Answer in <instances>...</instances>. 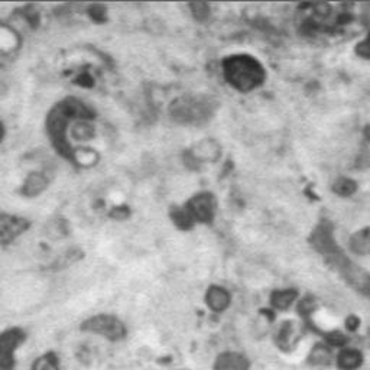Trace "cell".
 Returning <instances> with one entry per match:
<instances>
[{"mask_svg":"<svg viewBox=\"0 0 370 370\" xmlns=\"http://www.w3.org/2000/svg\"><path fill=\"white\" fill-rule=\"evenodd\" d=\"M366 41H367V42H369V43H370V33H369V38H367V39H366Z\"/></svg>","mask_w":370,"mask_h":370,"instance_id":"obj_23","label":"cell"},{"mask_svg":"<svg viewBox=\"0 0 370 370\" xmlns=\"http://www.w3.org/2000/svg\"><path fill=\"white\" fill-rule=\"evenodd\" d=\"M2 137H4V126L0 123V141H2Z\"/></svg>","mask_w":370,"mask_h":370,"instance_id":"obj_21","label":"cell"},{"mask_svg":"<svg viewBox=\"0 0 370 370\" xmlns=\"http://www.w3.org/2000/svg\"><path fill=\"white\" fill-rule=\"evenodd\" d=\"M366 137H367L369 141H370V126H367V127H366Z\"/></svg>","mask_w":370,"mask_h":370,"instance_id":"obj_22","label":"cell"},{"mask_svg":"<svg viewBox=\"0 0 370 370\" xmlns=\"http://www.w3.org/2000/svg\"><path fill=\"white\" fill-rule=\"evenodd\" d=\"M46 185V181L42 175L39 174H32L29 178H28V182L25 185V191L28 196H36L38 193H41Z\"/></svg>","mask_w":370,"mask_h":370,"instance_id":"obj_17","label":"cell"},{"mask_svg":"<svg viewBox=\"0 0 370 370\" xmlns=\"http://www.w3.org/2000/svg\"><path fill=\"white\" fill-rule=\"evenodd\" d=\"M360 363H361V354L353 349L343 350L337 357V364L343 370H354L360 366Z\"/></svg>","mask_w":370,"mask_h":370,"instance_id":"obj_12","label":"cell"},{"mask_svg":"<svg viewBox=\"0 0 370 370\" xmlns=\"http://www.w3.org/2000/svg\"><path fill=\"white\" fill-rule=\"evenodd\" d=\"M81 330L91 334L103 336L110 342H120L126 336L125 324L119 318L107 314L95 315L85 319L81 324Z\"/></svg>","mask_w":370,"mask_h":370,"instance_id":"obj_3","label":"cell"},{"mask_svg":"<svg viewBox=\"0 0 370 370\" xmlns=\"http://www.w3.org/2000/svg\"><path fill=\"white\" fill-rule=\"evenodd\" d=\"M26 336L21 329H9L0 333V370H15V353Z\"/></svg>","mask_w":370,"mask_h":370,"instance_id":"obj_4","label":"cell"},{"mask_svg":"<svg viewBox=\"0 0 370 370\" xmlns=\"http://www.w3.org/2000/svg\"><path fill=\"white\" fill-rule=\"evenodd\" d=\"M311 360L315 364H329L332 361V353L329 352V349L322 347V346H317L312 353H311Z\"/></svg>","mask_w":370,"mask_h":370,"instance_id":"obj_18","label":"cell"},{"mask_svg":"<svg viewBox=\"0 0 370 370\" xmlns=\"http://www.w3.org/2000/svg\"><path fill=\"white\" fill-rule=\"evenodd\" d=\"M356 53L360 56V57H364V58H370V43L367 41H363L357 45V50Z\"/></svg>","mask_w":370,"mask_h":370,"instance_id":"obj_20","label":"cell"},{"mask_svg":"<svg viewBox=\"0 0 370 370\" xmlns=\"http://www.w3.org/2000/svg\"><path fill=\"white\" fill-rule=\"evenodd\" d=\"M32 370H60V360L56 353H45L33 361Z\"/></svg>","mask_w":370,"mask_h":370,"instance_id":"obj_14","label":"cell"},{"mask_svg":"<svg viewBox=\"0 0 370 370\" xmlns=\"http://www.w3.org/2000/svg\"><path fill=\"white\" fill-rule=\"evenodd\" d=\"M249 369V360L235 352L221 353L216 361H214V370H248Z\"/></svg>","mask_w":370,"mask_h":370,"instance_id":"obj_9","label":"cell"},{"mask_svg":"<svg viewBox=\"0 0 370 370\" xmlns=\"http://www.w3.org/2000/svg\"><path fill=\"white\" fill-rule=\"evenodd\" d=\"M28 227L25 220L9 217V216H0V243H9L14 240L18 235Z\"/></svg>","mask_w":370,"mask_h":370,"instance_id":"obj_8","label":"cell"},{"mask_svg":"<svg viewBox=\"0 0 370 370\" xmlns=\"http://www.w3.org/2000/svg\"><path fill=\"white\" fill-rule=\"evenodd\" d=\"M356 190H357L356 182L349 178H339L333 185V191L342 197H349L354 194Z\"/></svg>","mask_w":370,"mask_h":370,"instance_id":"obj_16","label":"cell"},{"mask_svg":"<svg viewBox=\"0 0 370 370\" xmlns=\"http://www.w3.org/2000/svg\"><path fill=\"white\" fill-rule=\"evenodd\" d=\"M311 243L319 253H322L326 258H330L334 253L340 252V249L333 238V233H332V226L329 223H321L314 230V233L311 236Z\"/></svg>","mask_w":370,"mask_h":370,"instance_id":"obj_7","label":"cell"},{"mask_svg":"<svg viewBox=\"0 0 370 370\" xmlns=\"http://www.w3.org/2000/svg\"><path fill=\"white\" fill-rule=\"evenodd\" d=\"M350 249L357 255L370 253V227H366L352 236Z\"/></svg>","mask_w":370,"mask_h":370,"instance_id":"obj_11","label":"cell"},{"mask_svg":"<svg viewBox=\"0 0 370 370\" xmlns=\"http://www.w3.org/2000/svg\"><path fill=\"white\" fill-rule=\"evenodd\" d=\"M297 298V292L292 290L276 291L272 295V305L278 310H287Z\"/></svg>","mask_w":370,"mask_h":370,"instance_id":"obj_15","label":"cell"},{"mask_svg":"<svg viewBox=\"0 0 370 370\" xmlns=\"http://www.w3.org/2000/svg\"><path fill=\"white\" fill-rule=\"evenodd\" d=\"M226 80L240 91H250L259 87L266 77L262 64L250 56H233L223 63Z\"/></svg>","mask_w":370,"mask_h":370,"instance_id":"obj_1","label":"cell"},{"mask_svg":"<svg viewBox=\"0 0 370 370\" xmlns=\"http://www.w3.org/2000/svg\"><path fill=\"white\" fill-rule=\"evenodd\" d=\"M206 301H207V305L216 311V312H221L224 311L228 305H230V295L228 292L221 288V287H211L208 291H207V295H206Z\"/></svg>","mask_w":370,"mask_h":370,"instance_id":"obj_10","label":"cell"},{"mask_svg":"<svg viewBox=\"0 0 370 370\" xmlns=\"http://www.w3.org/2000/svg\"><path fill=\"white\" fill-rule=\"evenodd\" d=\"M90 117H91V115H90L88 109L83 103H80L78 100H74V99H68V100L63 102L53 110L50 120H48V127H50L53 141H54L57 149L61 151V154L68 155V152H70V147L65 139V129H67L70 120H73V119L87 120Z\"/></svg>","mask_w":370,"mask_h":370,"instance_id":"obj_2","label":"cell"},{"mask_svg":"<svg viewBox=\"0 0 370 370\" xmlns=\"http://www.w3.org/2000/svg\"><path fill=\"white\" fill-rule=\"evenodd\" d=\"M196 157H199V159H204V161H216L220 155V148L216 142L213 141H204L201 144L197 145Z\"/></svg>","mask_w":370,"mask_h":370,"instance_id":"obj_13","label":"cell"},{"mask_svg":"<svg viewBox=\"0 0 370 370\" xmlns=\"http://www.w3.org/2000/svg\"><path fill=\"white\" fill-rule=\"evenodd\" d=\"M171 115L174 119L182 123H194L207 115V107L204 103L191 99V97H182L176 100L171 107Z\"/></svg>","mask_w":370,"mask_h":370,"instance_id":"obj_5","label":"cell"},{"mask_svg":"<svg viewBox=\"0 0 370 370\" xmlns=\"http://www.w3.org/2000/svg\"><path fill=\"white\" fill-rule=\"evenodd\" d=\"M191 11H193V15L197 18V19H206L208 16V6L206 4H193L191 6Z\"/></svg>","mask_w":370,"mask_h":370,"instance_id":"obj_19","label":"cell"},{"mask_svg":"<svg viewBox=\"0 0 370 370\" xmlns=\"http://www.w3.org/2000/svg\"><path fill=\"white\" fill-rule=\"evenodd\" d=\"M184 210L189 214L193 223H208L214 217V199L211 194L207 193L200 194L194 197Z\"/></svg>","mask_w":370,"mask_h":370,"instance_id":"obj_6","label":"cell"}]
</instances>
